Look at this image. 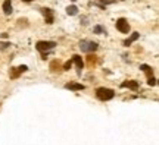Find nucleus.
I'll return each instance as SVG.
<instances>
[{
    "mask_svg": "<svg viewBox=\"0 0 159 145\" xmlns=\"http://www.w3.org/2000/svg\"><path fill=\"white\" fill-rule=\"evenodd\" d=\"M96 95H97L99 100L108 101V100H112V98L115 97V92H113V89H111V88H97Z\"/></svg>",
    "mask_w": 159,
    "mask_h": 145,
    "instance_id": "1",
    "label": "nucleus"
},
{
    "mask_svg": "<svg viewBox=\"0 0 159 145\" xmlns=\"http://www.w3.org/2000/svg\"><path fill=\"white\" fill-rule=\"evenodd\" d=\"M56 46H58V44H56L55 41H39V43L36 44V49H37L39 51H41V53H46V51L55 49Z\"/></svg>",
    "mask_w": 159,
    "mask_h": 145,
    "instance_id": "2",
    "label": "nucleus"
},
{
    "mask_svg": "<svg viewBox=\"0 0 159 145\" xmlns=\"http://www.w3.org/2000/svg\"><path fill=\"white\" fill-rule=\"evenodd\" d=\"M80 49L86 53H90V51H96L97 50V44L93 43V41H87V40H83L80 43Z\"/></svg>",
    "mask_w": 159,
    "mask_h": 145,
    "instance_id": "3",
    "label": "nucleus"
},
{
    "mask_svg": "<svg viewBox=\"0 0 159 145\" xmlns=\"http://www.w3.org/2000/svg\"><path fill=\"white\" fill-rule=\"evenodd\" d=\"M116 30L121 31V32H124V34H127V32L130 31V24L127 22V19L119 18V19L116 21Z\"/></svg>",
    "mask_w": 159,
    "mask_h": 145,
    "instance_id": "4",
    "label": "nucleus"
},
{
    "mask_svg": "<svg viewBox=\"0 0 159 145\" xmlns=\"http://www.w3.org/2000/svg\"><path fill=\"white\" fill-rule=\"evenodd\" d=\"M41 13L44 15L46 24H53L55 18H53V12H52V9H49V8H43V9H41Z\"/></svg>",
    "mask_w": 159,
    "mask_h": 145,
    "instance_id": "5",
    "label": "nucleus"
},
{
    "mask_svg": "<svg viewBox=\"0 0 159 145\" xmlns=\"http://www.w3.org/2000/svg\"><path fill=\"white\" fill-rule=\"evenodd\" d=\"M122 88H130V89H137L138 88V82L137 81H125L121 84Z\"/></svg>",
    "mask_w": 159,
    "mask_h": 145,
    "instance_id": "6",
    "label": "nucleus"
},
{
    "mask_svg": "<svg viewBox=\"0 0 159 145\" xmlns=\"http://www.w3.org/2000/svg\"><path fill=\"white\" fill-rule=\"evenodd\" d=\"M65 88L72 89V91H81V89H84L86 87H84L83 84H75V82H71V84H66V85H65Z\"/></svg>",
    "mask_w": 159,
    "mask_h": 145,
    "instance_id": "7",
    "label": "nucleus"
},
{
    "mask_svg": "<svg viewBox=\"0 0 159 145\" xmlns=\"http://www.w3.org/2000/svg\"><path fill=\"white\" fill-rule=\"evenodd\" d=\"M3 12L6 15L12 13V2H11V0H5V2H3Z\"/></svg>",
    "mask_w": 159,
    "mask_h": 145,
    "instance_id": "8",
    "label": "nucleus"
},
{
    "mask_svg": "<svg viewBox=\"0 0 159 145\" xmlns=\"http://www.w3.org/2000/svg\"><path fill=\"white\" fill-rule=\"evenodd\" d=\"M72 62L77 65V68L78 69H83V66H84V62H83V59H81V56H78V54H75L74 57H72Z\"/></svg>",
    "mask_w": 159,
    "mask_h": 145,
    "instance_id": "9",
    "label": "nucleus"
},
{
    "mask_svg": "<svg viewBox=\"0 0 159 145\" xmlns=\"http://www.w3.org/2000/svg\"><path fill=\"white\" fill-rule=\"evenodd\" d=\"M62 68H61V63L58 62V60H53L52 63H50V70L52 72H58V70H61Z\"/></svg>",
    "mask_w": 159,
    "mask_h": 145,
    "instance_id": "10",
    "label": "nucleus"
},
{
    "mask_svg": "<svg viewBox=\"0 0 159 145\" xmlns=\"http://www.w3.org/2000/svg\"><path fill=\"white\" fill-rule=\"evenodd\" d=\"M66 13L71 15V16H74V15L78 13V8H77V6H68V8H66Z\"/></svg>",
    "mask_w": 159,
    "mask_h": 145,
    "instance_id": "11",
    "label": "nucleus"
},
{
    "mask_svg": "<svg viewBox=\"0 0 159 145\" xmlns=\"http://www.w3.org/2000/svg\"><path fill=\"white\" fill-rule=\"evenodd\" d=\"M138 37H140V34H138V32H133V35H131V37H130V38H128V40L124 43V44H125V46H130V44H131L133 41H135Z\"/></svg>",
    "mask_w": 159,
    "mask_h": 145,
    "instance_id": "12",
    "label": "nucleus"
},
{
    "mask_svg": "<svg viewBox=\"0 0 159 145\" xmlns=\"http://www.w3.org/2000/svg\"><path fill=\"white\" fill-rule=\"evenodd\" d=\"M140 69H141L144 73H147V76H150V75H152V68H150V66H147V65H141V66H140Z\"/></svg>",
    "mask_w": 159,
    "mask_h": 145,
    "instance_id": "13",
    "label": "nucleus"
},
{
    "mask_svg": "<svg viewBox=\"0 0 159 145\" xmlns=\"http://www.w3.org/2000/svg\"><path fill=\"white\" fill-rule=\"evenodd\" d=\"M19 73H21V72H19V69H18V68H12V69H11V78H14V79H15V78H18V76H19Z\"/></svg>",
    "mask_w": 159,
    "mask_h": 145,
    "instance_id": "14",
    "label": "nucleus"
},
{
    "mask_svg": "<svg viewBox=\"0 0 159 145\" xmlns=\"http://www.w3.org/2000/svg\"><path fill=\"white\" fill-rule=\"evenodd\" d=\"M93 31H94L96 34H106V30H105L103 27H99V25H97V27H94V28H93Z\"/></svg>",
    "mask_w": 159,
    "mask_h": 145,
    "instance_id": "15",
    "label": "nucleus"
},
{
    "mask_svg": "<svg viewBox=\"0 0 159 145\" xmlns=\"http://www.w3.org/2000/svg\"><path fill=\"white\" fill-rule=\"evenodd\" d=\"M71 66H72V60H68V62L63 65V68H62V69H63V70H69V69H71Z\"/></svg>",
    "mask_w": 159,
    "mask_h": 145,
    "instance_id": "16",
    "label": "nucleus"
},
{
    "mask_svg": "<svg viewBox=\"0 0 159 145\" xmlns=\"http://www.w3.org/2000/svg\"><path fill=\"white\" fill-rule=\"evenodd\" d=\"M147 84H149V85H156V79H155L153 76H149V81H147Z\"/></svg>",
    "mask_w": 159,
    "mask_h": 145,
    "instance_id": "17",
    "label": "nucleus"
},
{
    "mask_svg": "<svg viewBox=\"0 0 159 145\" xmlns=\"http://www.w3.org/2000/svg\"><path fill=\"white\" fill-rule=\"evenodd\" d=\"M88 63H90V65L96 63V56H91V54H90V56H88Z\"/></svg>",
    "mask_w": 159,
    "mask_h": 145,
    "instance_id": "18",
    "label": "nucleus"
},
{
    "mask_svg": "<svg viewBox=\"0 0 159 145\" xmlns=\"http://www.w3.org/2000/svg\"><path fill=\"white\" fill-rule=\"evenodd\" d=\"M18 69H19V72H21V73H22V72H27V70H28V68H27L25 65H22V66H19Z\"/></svg>",
    "mask_w": 159,
    "mask_h": 145,
    "instance_id": "19",
    "label": "nucleus"
},
{
    "mask_svg": "<svg viewBox=\"0 0 159 145\" xmlns=\"http://www.w3.org/2000/svg\"><path fill=\"white\" fill-rule=\"evenodd\" d=\"M24 2H31V0H24Z\"/></svg>",
    "mask_w": 159,
    "mask_h": 145,
    "instance_id": "20",
    "label": "nucleus"
},
{
    "mask_svg": "<svg viewBox=\"0 0 159 145\" xmlns=\"http://www.w3.org/2000/svg\"><path fill=\"white\" fill-rule=\"evenodd\" d=\"M71 2H75V0H71Z\"/></svg>",
    "mask_w": 159,
    "mask_h": 145,
    "instance_id": "21",
    "label": "nucleus"
}]
</instances>
